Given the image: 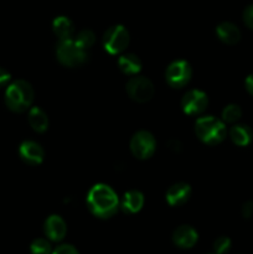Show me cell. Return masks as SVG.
<instances>
[{"mask_svg": "<svg viewBox=\"0 0 253 254\" xmlns=\"http://www.w3.org/2000/svg\"><path fill=\"white\" fill-rule=\"evenodd\" d=\"M211 254H216V253H211Z\"/></svg>", "mask_w": 253, "mask_h": 254, "instance_id": "cell-30", "label": "cell"}, {"mask_svg": "<svg viewBox=\"0 0 253 254\" xmlns=\"http://www.w3.org/2000/svg\"><path fill=\"white\" fill-rule=\"evenodd\" d=\"M231 246H232V242L228 237L226 236H221L213 243V251H215L216 254H226L230 251Z\"/></svg>", "mask_w": 253, "mask_h": 254, "instance_id": "cell-23", "label": "cell"}, {"mask_svg": "<svg viewBox=\"0 0 253 254\" xmlns=\"http://www.w3.org/2000/svg\"><path fill=\"white\" fill-rule=\"evenodd\" d=\"M52 29H54L55 35L60 39V41L61 40H69L73 36L74 26L67 16H57L54 20Z\"/></svg>", "mask_w": 253, "mask_h": 254, "instance_id": "cell-18", "label": "cell"}, {"mask_svg": "<svg viewBox=\"0 0 253 254\" xmlns=\"http://www.w3.org/2000/svg\"><path fill=\"white\" fill-rule=\"evenodd\" d=\"M192 76V69L189 62L184 60H176L171 62L165 72L166 82L173 88H183L190 82Z\"/></svg>", "mask_w": 253, "mask_h": 254, "instance_id": "cell-6", "label": "cell"}, {"mask_svg": "<svg viewBox=\"0 0 253 254\" xmlns=\"http://www.w3.org/2000/svg\"><path fill=\"white\" fill-rule=\"evenodd\" d=\"M242 19L246 26L248 29L253 30V4H250L248 6H246V9L243 10Z\"/></svg>", "mask_w": 253, "mask_h": 254, "instance_id": "cell-24", "label": "cell"}, {"mask_svg": "<svg viewBox=\"0 0 253 254\" xmlns=\"http://www.w3.org/2000/svg\"><path fill=\"white\" fill-rule=\"evenodd\" d=\"M74 41H76L79 46L83 47L84 50H87L94 44V41H96V36H94L93 31L86 29V30H82V31H79L78 34H77Z\"/></svg>", "mask_w": 253, "mask_h": 254, "instance_id": "cell-22", "label": "cell"}, {"mask_svg": "<svg viewBox=\"0 0 253 254\" xmlns=\"http://www.w3.org/2000/svg\"><path fill=\"white\" fill-rule=\"evenodd\" d=\"M196 135L207 145H217L227 135L225 122L212 116L200 117L195 124Z\"/></svg>", "mask_w": 253, "mask_h": 254, "instance_id": "cell-3", "label": "cell"}, {"mask_svg": "<svg viewBox=\"0 0 253 254\" xmlns=\"http://www.w3.org/2000/svg\"><path fill=\"white\" fill-rule=\"evenodd\" d=\"M191 196V188L185 183H178L170 186L166 192V200L170 206H183Z\"/></svg>", "mask_w": 253, "mask_h": 254, "instance_id": "cell-13", "label": "cell"}, {"mask_svg": "<svg viewBox=\"0 0 253 254\" xmlns=\"http://www.w3.org/2000/svg\"><path fill=\"white\" fill-rule=\"evenodd\" d=\"M230 138L237 146H247L253 140V130L246 124H235L230 129Z\"/></svg>", "mask_w": 253, "mask_h": 254, "instance_id": "cell-16", "label": "cell"}, {"mask_svg": "<svg viewBox=\"0 0 253 254\" xmlns=\"http://www.w3.org/2000/svg\"><path fill=\"white\" fill-rule=\"evenodd\" d=\"M52 254H79L78 251L71 245H60L52 251Z\"/></svg>", "mask_w": 253, "mask_h": 254, "instance_id": "cell-25", "label": "cell"}, {"mask_svg": "<svg viewBox=\"0 0 253 254\" xmlns=\"http://www.w3.org/2000/svg\"><path fill=\"white\" fill-rule=\"evenodd\" d=\"M52 246L46 238H37L30 245L31 254H52Z\"/></svg>", "mask_w": 253, "mask_h": 254, "instance_id": "cell-21", "label": "cell"}, {"mask_svg": "<svg viewBox=\"0 0 253 254\" xmlns=\"http://www.w3.org/2000/svg\"><path fill=\"white\" fill-rule=\"evenodd\" d=\"M198 240V235L196 230L191 226L183 225L179 226L173 233V242L176 247L181 250H189L196 245Z\"/></svg>", "mask_w": 253, "mask_h": 254, "instance_id": "cell-12", "label": "cell"}, {"mask_svg": "<svg viewBox=\"0 0 253 254\" xmlns=\"http://www.w3.org/2000/svg\"><path fill=\"white\" fill-rule=\"evenodd\" d=\"M87 206L96 217L107 220L117 213L119 208V198L116 191L106 184H97L87 195Z\"/></svg>", "mask_w": 253, "mask_h": 254, "instance_id": "cell-1", "label": "cell"}, {"mask_svg": "<svg viewBox=\"0 0 253 254\" xmlns=\"http://www.w3.org/2000/svg\"><path fill=\"white\" fill-rule=\"evenodd\" d=\"M121 206H122V208H123L124 212L129 213V215L138 213L144 206L143 193L138 190L128 191V192L124 195Z\"/></svg>", "mask_w": 253, "mask_h": 254, "instance_id": "cell-14", "label": "cell"}, {"mask_svg": "<svg viewBox=\"0 0 253 254\" xmlns=\"http://www.w3.org/2000/svg\"><path fill=\"white\" fill-rule=\"evenodd\" d=\"M207 96L198 89L186 92L181 99V108L188 116H198L207 108Z\"/></svg>", "mask_w": 253, "mask_h": 254, "instance_id": "cell-9", "label": "cell"}, {"mask_svg": "<svg viewBox=\"0 0 253 254\" xmlns=\"http://www.w3.org/2000/svg\"><path fill=\"white\" fill-rule=\"evenodd\" d=\"M34 89L29 82L17 79L11 82L5 91V104L10 111L22 113L31 108L34 102Z\"/></svg>", "mask_w": 253, "mask_h": 254, "instance_id": "cell-2", "label": "cell"}, {"mask_svg": "<svg viewBox=\"0 0 253 254\" xmlns=\"http://www.w3.org/2000/svg\"><path fill=\"white\" fill-rule=\"evenodd\" d=\"M118 66L123 73L133 76L141 69V61L136 55L124 54L119 57Z\"/></svg>", "mask_w": 253, "mask_h": 254, "instance_id": "cell-19", "label": "cell"}, {"mask_svg": "<svg viewBox=\"0 0 253 254\" xmlns=\"http://www.w3.org/2000/svg\"><path fill=\"white\" fill-rule=\"evenodd\" d=\"M245 86L248 93H250L251 96H253V73L248 74L247 78H246L245 81Z\"/></svg>", "mask_w": 253, "mask_h": 254, "instance_id": "cell-28", "label": "cell"}, {"mask_svg": "<svg viewBox=\"0 0 253 254\" xmlns=\"http://www.w3.org/2000/svg\"><path fill=\"white\" fill-rule=\"evenodd\" d=\"M10 79H11V74L9 71L0 67V88H4L10 84Z\"/></svg>", "mask_w": 253, "mask_h": 254, "instance_id": "cell-26", "label": "cell"}, {"mask_svg": "<svg viewBox=\"0 0 253 254\" xmlns=\"http://www.w3.org/2000/svg\"><path fill=\"white\" fill-rule=\"evenodd\" d=\"M29 124L37 133H44L49 128V118L47 114L39 107H32L29 111Z\"/></svg>", "mask_w": 253, "mask_h": 254, "instance_id": "cell-17", "label": "cell"}, {"mask_svg": "<svg viewBox=\"0 0 253 254\" xmlns=\"http://www.w3.org/2000/svg\"><path fill=\"white\" fill-rule=\"evenodd\" d=\"M57 60L66 67H78L87 61V51L74 40H61L56 49Z\"/></svg>", "mask_w": 253, "mask_h": 254, "instance_id": "cell-4", "label": "cell"}, {"mask_svg": "<svg viewBox=\"0 0 253 254\" xmlns=\"http://www.w3.org/2000/svg\"><path fill=\"white\" fill-rule=\"evenodd\" d=\"M218 39L227 45H235L241 40V31L232 22H221L216 29Z\"/></svg>", "mask_w": 253, "mask_h": 254, "instance_id": "cell-15", "label": "cell"}, {"mask_svg": "<svg viewBox=\"0 0 253 254\" xmlns=\"http://www.w3.org/2000/svg\"><path fill=\"white\" fill-rule=\"evenodd\" d=\"M169 148L174 151H179L181 149V144L179 140H170L169 141Z\"/></svg>", "mask_w": 253, "mask_h": 254, "instance_id": "cell-29", "label": "cell"}, {"mask_svg": "<svg viewBox=\"0 0 253 254\" xmlns=\"http://www.w3.org/2000/svg\"><path fill=\"white\" fill-rule=\"evenodd\" d=\"M156 149V140L151 133L146 130L136 131L130 140V150L135 158L149 159L153 156Z\"/></svg>", "mask_w": 253, "mask_h": 254, "instance_id": "cell-7", "label": "cell"}, {"mask_svg": "<svg viewBox=\"0 0 253 254\" xmlns=\"http://www.w3.org/2000/svg\"><path fill=\"white\" fill-rule=\"evenodd\" d=\"M126 93L133 101L145 103L154 96V86L151 81L143 76H134L126 83Z\"/></svg>", "mask_w": 253, "mask_h": 254, "instance_id": "cell-8", "label": "cell"}, {"mask_svg": "<svg viewBox=\"0 0 253 254\" xmlns=\"http://www.w3.org/2000/svg\"><path fill=\"white\" fill-rule=\"evenodd\" d=\"M241 213L245 218H250L253 216V202L248 201V202L243 203L242 208H241Z\"/></svg>", "mask_w": 253, "mask_h": 254, "instance_id": "cell-27", "label": "cell"}, {"mask_svg": "<svg viewBox=\"0 0 253 254\" xmlns=\"http://www.w3.org/2000/svg\"><path fill=\"white\" fill-rule=\"evenodd\" d=\"M19 155L29 165H39L44 160V149L34 140L22 141L19 148Z\"/></svg>", "mask_w": 253, "mask_h": 254, "instance_id": "cell-11", "label": "cell"}, {"mask_svg": "<svg viewBox=\"0 0 253 254\" xmlns=\"http://www.w3.org/2000/svg\"><path fill=\"white\" fill-rule=\"evenodd\" d=\"M242 117V109L237 104H228L222 111V121L226 123H236Z\"/></svg>", "mask_w": 253, "mask_h": 254, "instance_id": "cell-20", "label": "cell"}, {"mask_svg": "<svg viewBox=\"0 0 253 254\" xmlns=\"http://www.w3.org/2000/svg\"><path fill=\"white\" fill-rule=\"evenodd\" d=\"M129 32L123 25L111 26L103 35V46L111 55H118L123 52L129 45Z\"/></svg>", "mask_w": 253, "mask_h": 254, "instance_id": "cell-5", "label": "cell"}, {"mask_svg": "<svg viewBox=\"0 0 253 254\" xmlns=\"http://www.w3.org/2000/svg\"><path fill=\"white\" fill-rule=\"evenodd\" d=\"M44 232L49 241H51V242H60L66 236L67 225L62 217L57 215H51L45 221Z\"/></svg>", "mask_w": 253, "mask_h": 254, "instance_id": "cell-10", "label": "cell"}]
</instances>
